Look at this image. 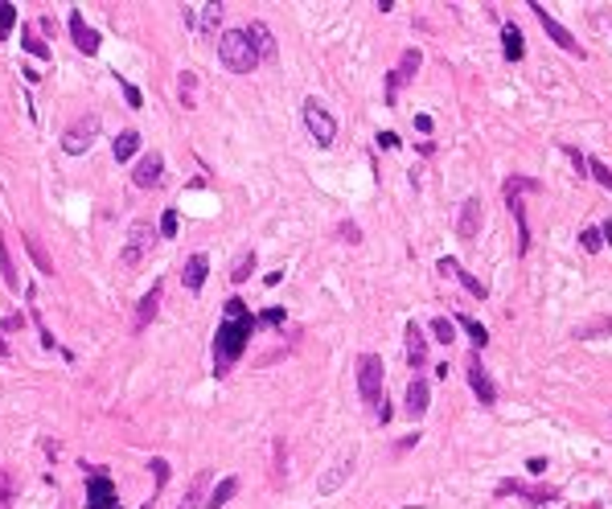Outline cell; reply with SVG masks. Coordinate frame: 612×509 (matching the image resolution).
Masks as SVG:
<instances>
[{
    "label": "cell",
    "mask_w": 612,
    "mask_h": 509,
    "mask_svg": "<svg viewBox=\"0 0 612 509\" xmlns=\"http://www.w3.org/2000/svg\"><path fill=\"white\" fill-rule=\"evenodd\" d=\"M435 272H440V275H456V279H460V284H464V288H469V292L477 296V300H485V296H489V288H485V284H481L477 275L464 272V267H460L456 259H440V263H435Z\"/></svg>",
    "instance_id": "ac0fdd59"
},
{
    "label": "cell",
    "mask_w": 612,
    "mask_h": 509,
    "mask_svg": "<svg viewBox=\"0 0 612 509\" xmlns=\"http://www.w3.org/2000/svg\"><path fill=\"white\" fill-rule=\"evenodd\" d=\"M513 218H518V254L530 251V222H526V206H522V197H513L510 201Z\"/></svg>",
    "instance_id": "484cf974"
},
{
    "label": "cell",
    "mask_w": 612,
    "mask_h": 509,
    "mask_svg": "<svg viewBox=\"0 0 612 509\" xmlns=\"http://www.w3.org/2000/svg\"><path fill=\"white\" fill-rule=\"evenodd\" d=\"M17 25V4H9V0H0V33H9Z\"/></svg>",
    "instance_id": "f35d334b"
},
{
    "label": "cell",
    "mask_w": 612,
    "mask_h": 509,
    "mask_svg": "<svg viewBox=\"0 0 612 509\" xmlns=\"http://www.w3.org/2000/svg\"><path fill=\"white\" fill-rule=\"evenodd\" d=\"M350 472H354V452H350V456H341L333 469H329L325 476H321V481H316V493H325V497H329V493H337L341 485H345V481H350Z\"/></svg>",
    "instance_id": "2e32d148"
},
{
    "label": "cell",
    "mask_w": 612,
    "mask_h": 509,
    "mask_svg": "<svg viewBox=\"0 0 612 509\" xmlns=\"http://www.w3.org/2000/svg\"><path fill=\"white\" fill-rule=\"evenodd\" d=\"M501 54H506V62H522L526 41H522V29H518V25H506V29H501Z\"/></svg>",
    "instance_id": "603a6c76"
},
{
    "label": "cell",
    "mask_w": 612,
    "mask_h": 509,
    "mask_svg": "<svg viewBox=\"0 0 612 509\" xmlns=\"http://www.w3.org/2000/svg\"><path fill=\"white\" fill-rule=\"evenodd\" d=\"M235 493H238V476H222L214 489H210V497H206V509H222Z\"/></svg>",
    "instance_id": "cb8c5ba5"
},
{
    "label": "cell",
    "mask_w": 612,
    "mask_h": 509,
    "mask_svg": "<svg viewBox=\"0 0 612 509\" xmlns=\"http://www.w3.org/2000/svg\"><path fill=\"white\" fill-rule=\"evenodd\" d=\"M428 407H432V386H428V378L415 374L411 382H407V407H403V411L411 415V419H423Z\"/></svg>",
    "instance_id": "4fadbf2b"
},
{
    "label": "cell",
    "mask_w": 612,
    "mask_h": 509,
    "mask_svg": "<svg viewBox=\"0 0 612 509\" xmlns=\"http://www.w3.org/2000/svg\"><path fill=\"white\" fill-rule=\"evenodd\" d=\"M0 41H4V33H0Z\"/></svg>",
    "instance_id": "9f6ffc18"
},
{
    "label": "cell",
    "mask_w": 612,
    "mask_h": 509,
    "mask_svg": "<svg viewBox=\"0 0 612 509\" xmlns=\"http://www.w3.org/2000/svg\"><path fill=\"white\" fill-rule=\"evenodd\" d=\"M157 238H160V226H152L148 218H136V222L128 226V242H123V251H119V263H123V267H136L140 259L152 251Z\"/></svg>",
    "instance_id": "277c9868"
},
{
    "label": "cell",
    "mask_w": 612,
    "mask_h": 509,
    "mask_svg": "<svg viewBox=\"0 0 612 509\" xmlns=\"http://www.w3.org/2000/svg\"><path fill=\"white\" fill-rule=\"evenodd\" d=\"M243 33L251 38V45H255L259 62H272V58H276V38H272V29H267L263 21H251V25H247Z\"/></svg>",
    "instance_id": "e0dca14e"
},
{
    "label": "cell",
    "mask_w": 612,
    "mask_h": 509,
    "mask_svg": "<svg viewBox=\"0 0 612 509\" xmlns=\"http://www.w3.org/2000/svg\"><path fill=\"white\" fill-rule=\"evenodd\" d=\"M177 226H181L177 210H165V214H160V235H165V238H173V235H177Z\"/></svg>",
    "instance_id": "ab89813d"
},
{
    "label": "cell",
    "mask_w": 612,
    "mask_h": 509,
    "mask_svg": "<svg viewBox=\"0 0 612 509\" xmlns=\"http://www.w3.org/2000/svg\"><path fill=\"white\" fill-rule=\"evenodd\" d=\"M21 242H25V251L33 254V263H38V272H41V275H54V259L45 254V247H41L38 238H33V235H21Z\"/></svg>",
    "instance_id": "f1b7e54d"
},
{
    "label": "cell",
    "mask_w": 612,
    "mask_h": 509,
    "mask_svg": "<svg viewBox=\"0 0 612 509\" xmlns=\"http://www.w3.org/2000/svg\"><path fill=\"white\" fill-rule=\"evenodd\" d=\"M456 325H460L464 333L473 337V345H477V349H485V345H489V329H485L481 320H473V316H456Z\"/></svg>",
    "instance_id": "4dcf8cb0"
},
{
    "label": "cell",
    "mask_w": 612,
    "mask_h": 509,
    "mask_svg": "<svg viewBox=\"0 0 612 509\" xmlns=\"http://www.w3.org/2000/svg\"><path fill=\"white\" fill-rule=\"evenodd\" d=\"M572 337H575V341H596V337H612V316H592V320L575 325Z\"/></svg>",
    "instance_id": "7402d4cb"
},
{
    "label": "cell",
    "mask_w": 612,
    "mask_h": 509,
    "mask_svg": "<svg viewBox=\"0 0 612 509\" xmlns=\"http://www.w3.org/2000/svg\"><path fill=\"white\" fill-rule=\"evenodd\" d=\"M206 272H210V259L206 254H189L185 259V267H181V284L189 288V292H201V284H206Z\"/></svg>",
    "instance_id": "d6986e66"
},
{
    "label": "cell",
    "mask_w": 612,
    "mask_h": 509,
    "mask_svg": "<svg viewBox=\"0 0 612 509\" xmlns=\"http://www.w3.org/2000/svg\"><path fill=\"white\" fill-rule=\"evenodd\" d=\"M111 152H116V160H132L140 152V132H119L116 144H111Z\"/></svg>",
    "instance_id": "f546056e"
},
{
    "label": "cell",
    "mask_w": 612,
    "mask_h": 509,
    "mask_svg": "<svg viewBox=\"0 0 612 509\" xmlns=\"http://www.w3.org/2000/svg\"><path fill=\"white\" fill-rule=\"evenodd\" d=\"M218 21H222V4H201V13H198V33L201 38H214L218 33Z\"/></svg>",
    "instance_id": "4316f807"
},
{
    "label": "cell",
    "mask_w": 612,
    "mask_h": 509,
    "mask_svg": "<svg viewBox=\"0 0 612 509\" xmlns=\"http://www.w3.org/2000/svg\"><path fill=\"white\" fill-rule=\"evenodd\" d=\"M588 177H596L604 189H612V169L604 164V160H588Z\"/></svg>",
    "instance_id": "8d00e7d4"
},
{
    "label": "cell",
    "mask_w": 612,
    "mask_h": 509,
    "mask_svg": "<svg viewBox=\"0 0 612 509\" xmlns=\"http://www.w3.org/2000/svg\"><path fill=\"white\" fill-rule=\"evenodd\" d=\"M21 45H25V54H29V58H38V62L50 58V45L38 38V29H33V25H21Z\"/></svg>",
    "instance_id": "d4e9b609"
},
{
    "label": "cell",
    "mask_w": 612,
    "mask_h": 509,
    "mask_svg": "<svg viewBox=\"0 0 612 509\" xmlns=\"http://www.w3.org/2000/svg\"><path fill=\"white\" fill-rule=\"evenodd\" d=\"M206 485H210V472L201 469L198 476H194V485L185 489V501H181L177 509H198V501H201V489H206Z\"/></svg>",
    "instance_id": "1f68e13d"
},
{
    "label": "cell",
    "mask_w": 612,
    "mask_h": 509,
    "mask_svg": "<svg viewBox=\"0 0 612 509\" xmlns=\"http://www.w3.org/2000/svg\"><path fill=\"white\" fill-rule=\"evenodd\" d=\"M341 238H345V242H362V230H357L354 222H341Z\"/></svg>",
    "instance_id": "bcb514c9"
},
{
    "label": "cell",
    "mask_w": 612,
    "mask_h": 509,
    "mask_svg": "<svg viewBox=\"0 0 612 509\" xmlns=\"http://www.w3.org/2000/svg\"><path fill=\"white\" fill-rule=\"evenodd\" d=\"M407 362H411V370H423L428 366V337H423V329L419 325H407Z\"/></svg>",
    "instance_id": "ffe728a7"
},
{
    "label": "cell",
    "mask_w": 612,
    "mask_h": 509,
    "mask_svg": "<svg viewBox=\"0 0 612 509\" xmlns=\"http://www.w3.org/2000/svg\"><path fill=\"white\" fill-rule=\"evenodd\" d=\"M526 469H530V476H543V472H547V460H543V456H534Z\"/></svg>",
    "instance_id": "f907efd6"
},
{
    "label": "cell",
    "mask_w": 612,
    "mask_h": 509,
    "mask_svg": "<svg viewBox=\"0 0 612 509\" xmlns=\"http://www.w3.org/2000/svg\"><path fill=\"white\" fill-rule=\"evenodd\" d=\"M132 181H136L140 189H157L160 181H165V160H160V152H144V157L136 160V169H132Z\"/></svg>",
    "instance_id": "8fae6325"
},
{
    "label": "cell",
    "mask_w": 612,
    "mask_h": 509,
    "mask_svg": "<svg viewBox=\"0 0 612 509\" xmlns=\"http://www.w3.org/2000/svg\"><path fill=\"white\" fill-rule=\"evenodd\" d=\"M481 197H464L460 201V218H456V235L460 238H477L481 235Z\"/></svg>",
    "instance_id": "5bb4252c"
},
{
    "label": "cell",
    "mask_w": 612,
    "mask_h": 509,
    "mask_svg": "<svg viewBox=\"0 0 612 509\" xmlns=\"http://www.w3.org/2000/svg\"><path fill=\"white\" fill-rule=\"evenodd\" d=\"M21 325H25V316L13 313V316H4V325H0V329H4V333H13V329H21Z\"/></svg>",
    "instance_id": "c3c4849f"
},
{
    "label": "cell",
    "mask_w": 612,
    "mask_h": 509,
    "mask_svg": "<svg viewBox=\"0 0 612 509\" xmlns=\"http://www.w3.org/2000/svg\"><path fill=\"white\" fill-rule=\"evenodd\" d=\"M357 394L378 423H391V403H386V386H382V357L378 353L357 357Z\"/></svg>",
    "instance_id": "7a4b0ae2"
},
{
    "label": "cell",
    "mask_w": 612,
    "mask_h": 509,
    "mask_svg": "<svg viewBox=\"0 0 612 509\" xmlns=\"http://www.w3.org/2000/svg\"><path fill=\"white\" fill-rule=\"evenodd\" d=\"M432 333H435V341L452 345V341H456V320H448V316H435V320H432Z\"/></svg>",
    "instance_id": "d590c367"
},
{
    "label": "cell",
    "mask_w": 612,
    "mask_h": 509,
    "mask_svg": "<svg viewBox=\"0 0 612 509\" xmlns=\"http://www.w3.org/2000/svg\"><path fill=\"white\" fill-rule=\"evenodd\" d=\"M600 235H604V242H612V218L604 222V226H600Z\"/></svg>",
    "instance_id": "f5cc1de1"
},
{
    "label": "cell",
    "mask_w": 612,
    "mask_h": 509,
    "mask_svg": "<svg viewBox=\"0 0 612 509\" xmlns=\"http://www.w3.org/2000/svg\"><path fill=\"white\" fill-rule=\"evenodd\" d=\"M497 493H513V497H526L530 505H547V501H555V497H559L555 489H530V485H522V481H501V485H497Z\"/></svg>",
    "instance_id": "44dd1931"
},
{
    "label": "cell",
    "mask_w": 612,
    "mask_h": 509,
    "mask_svg": "<svg viewBox=\"0 0 612 509\" xmlns=\"http://www.w3.org/2000/svg\"><path fill=\"white\" fill-rule=\"evenodd\" d=\"M33 320H38V333H41V345H45V349H54V345H58V337H54V333H50V329H45V320H41V316H33Z\"/></svg>",
    "instance_id": "ee69618b"
},
{
    "label": "cell",
    "mask_w": 612,
    "mask_h": 509,
    "mask_svg": "<svg viewBox=\"0 0 612 509\" xmlns=\"http://www.w3.org/2000/svg\"><path fill=\"white\" fill-rule=\"evenodd\" d=\"M538 189H543V181H534V177H510V181L501 185L506 201H513V197H522V194H538Z\"/></svg>",
    "instance_id": "83f0119b"
},
{
    "label": "cell",
    "mask_w": 612,
    "mask_h": 509,
    "mask_svg": "<svg viewBox=\"0 0 612 509\" xmlns=\"http://www.w3.org/2000/svg\"><path fill=\"white\" fill-rule=\"evenodd\" d=\"M87 509H123L116 501L111 476H103V472H91V476H87Z\"/></svg>",
    "instance_id": "9c48e42d"
},
{
    "label": "cell",
    "mask_w": 612,
    "mask_h": 509,
    "mask_svg": "<svg viewBox=\"0 0 612 509\" xmlns=\"http://www.w3.org/2000/svg\"><path fill=\"white\" fill-rule=\"evenodd\" d=\"M255 272V251H243L230 267V284H247V275Z\"/></svg>",
    "instance_id": "d6a6232c"
},
{
    "label": "cell",
    "mask_w": 612,
    "mask_h": 509,
    "mask_svg": "<svg viewBox=\"0 0 612 509\" xmlns=\"http://www.w3.org/2000/svg\"><path fill=\"white\" fill-rule=\"evenodd\" d=\"M378 148H399V136H395V132H378Z\"/></svg>",
    "instance_id": "7dc6e473"
},
{
    "label": "cell",
    "mask_w": 612,
    "mask_h": 509,
    "mask_svg": "<svg viewBox=\"0 0 612 509\" xmlns=\"http://www.w3.org/2000/svg\"><path fill=\"white\" fill-rule=\"evenodd\" d=\"M13 505V481H9V472L0 469V509Z\"/></svg>",
    "instance_id": "60d3db41"
},
{
    "label": "cell",
    "mask_w": 612,
    "mask_h": 509,
    "mask_svg": "<svg viewBox=\"0 0 612 509\" xmlns=\"http://www.w3.org/2000/svg\"><path fill=\"white\" fill-rule=\"evenodd\" d=\"M218 62H222L230 74H251L259 66V54L243 29H226V33L218 38Z\"/></svg>",
    "instance_id": "3957f363"
},
{
    "label": "cell",
    "mask_w": 612,
    "mask_h": 509,
    "mask_svg": "<svg viewBox=\"0 0 612 509\" xmlns=\"http://www.w3.org/2000/svg\"><path fill=\"white\" fill-rule=\"evenodd\" d=\"M579 247L588 254H600L604 251V235H600V226H588V230H579Z\"/></svg>",
    "instance_id": "e575fe53"
},
{
    "label": "cell",
    "mask_w": 612,
    "mask_h": 509,
    "mask_svg": "<svg viewBox=\"0 0 612 509\" xmlns=\"http://www.w3.org/2000/svg\"><path fill=\"white\" fill-rule=\"evenodd\" d=\"M272 481H284V440H276V469H272Z\"/></svg>",
    "instance_id": "7bdbcfd3"
},
{
    "label": "cell",
    "mask_w": 612,
    "mask_h": 509,
    "mask_svg": "<svg viewBox=\"0 0 612 509\" xmlns=\"http://www.w3.org/2000/svg\"><path fill=\"white\" fill-rule=\"evenodd\" d=\"M530 9H534V17L543 21V29H547V38H551L555 45H559V50H567V54H579V58H584V50H579V41H575L572 33H567V29H563V25H559V21H555L551 13L543 9V4H534V0H530Z\"/></svg>",
    "instance_id": "30bf717a"
},
{
    "label": "cell",
    "mask_w": 612,
    "mask_h": 509,
    "mask_svg": "<svg viewBox=\"0 0 612 509\" xmlns=\"http://www.w3.org/2000/svg\"><path fill=\"white\" fill-rule=\"evenodd\" d=\"M255 329H259V316H251V308L238 296H230L226 308H222V320H218V337H214V378L230 374V366L243 357Z\"/></svg>",
    "instance_id": "6da1fadb"
},
{
    "label": "cell",
    "mask_w": 612,
    "mask_h": 509,
    "mask_svg": "<svg viewBox=\"0 0 612 509\" xmlns=\"http://www.w3.org/2000/svg\"><path fill=\"white\" fill-rule=\"evenodd\" d=\"M70 38H74V45H79L82 54H99V33L82 21L79 9H70Z\"/></svg>",
    "instance_id": "9a60e30c"
},
{
    "label": "cell",
    "mask_w": 612,
    "mask_h": 509,
    "mask_svg": "<svg viewBox=\"0 0 612 509\" xmlns=\"http://www.w3.org/2000/svg\"><path fill=\"white\" fill-rule=\"evenodd\" d=\"M304 128H308V136L316 140V148H329L337 140V119L325 111V103H316V99H304Z\"/></svg>",
    "instance_id": "8992f818"
},
{
    "label": "cell",
    "mask_w": 612,
    "mask_h": 509,
    "mask_svg": "<svg viewBox=\"0 0 612 509\" xmlns=\"http://www.w3.org/2000/svg\"><path fill=\"white\" fill-rule=\"evenodd\" d=\"M181 17H185V29H198V9H194V4H185Z\"/></svg>",
    "instance_id": "681fc988"
},
{
    "label": "cell",
    "mask_w": 612,
    "mask_h": 509,
    "mask_svg": "<svg viewBox=\"0 0 612 509\" xmlns=\"http://www.w3.org/2000/svg\"><path fill=\"white\" fill-rule=\"evenodd\" d=\"M588 509H600V501H592V505H588Z\"/></svg>",
    "instance_id": "11a10c76"
},
{
    "label": "cell",
    "mask_w": 612,
    "mask_h": 509,
    "mask_svg": "<svg viewBox=\"0 0 612 509\" xmlns=\"http://www.w3.org/2000/svg\"><path fill=\"white\" fill-rule=\"evenodd\" d=\"M415 128H419V132H432V116H415Z\"/></svg>",
    "instance_id": "816d5d0a"
},
{
    "label": "cell",
    "mask_w": 612,
    "mask_h": 509,
    "mask_svg": "<svg viewBox=\"0 0 612 509\" xmlns=\"http://www.w3.org/2000/svg\"><path fill=\"white\" fill-rule=\"evenodd\" d=\"M0 275H4V284H9V288H13V292H17V288H21V275H17V263H13V259H9V247H4V238H0Z\"/></svg>",
    "instance_id": "836d02e7"
},
{
    "label": "cell",
    "mask_w": 612,
    "mask_h": 509,
    "mask_svg": "<svg viewBox=\"0 0 612 509\" xmlns=\"http://www.w3.org/2000/svg\"><path fill=\"white\" fill-rule=\"evenodd\" d=\"M160 296H165V284H152L148 292L140 296V304H136V316H132V333H144L148 325H152V316H157V308H160Z\"/></svg>",
    "instance_id": "7c38bea8"
},
{
    "label": "cell",
    "mask_w": 612,
    "mask_h": 509,
    "mask_svg": "<svg viewBox=\"0 0 612 509\" xmlns=\"http://www.w3.org/2000/svg\"><path fill=\"white\" fill-rule=\"evenodd\" d=\"M0 353H9V345H4V337H0Z\"/></svg>",
    "instance_id": "db71d44e"
},
{
    "label": "cell",
    "mask_w": 612,
    "mask_h": 509,
    "mask_svg": "<svg viewBox=\"0 0 612 509\" xmlns=\"http://www.w3.org/2000/svg\"><path fill=\"white\" fill-rule=\"evenodd\" d=\"M419 66H423V54L419 50H403V58H399V66L386 74V103H395V95H399V86H407V82L419 74Z\"/></svg>",
    "instance_id": "ba28073f"
},
{
    "label": "cell",
    "mask_w": 612,
    "mask_h": 509,
    "mask_svg": "<svg viewBox=\"0 0 612 509\" xmlns=\"http://www.w3.org/2000/svg\"><path fill=\"white\" fill-rule=\"evenodd\" d=\"M194 86H198V74L185 70V74H181V103H185V107H194Z\"/></svg>",
    "instance_id": "74e56055"
},
{
    "label": "cell",
    "mask_w": 612,
    "mask_h": 509,
    "mask_svg": "<svg viewBox=\"0 0 612 509\" xmlns=\"http://www.w3.org/2000/svg\"><path fill=\"white\" fill-rule=\"evenodd\" d=\"M464 374H469V386H473V394L481 398V407H494V403H497V386H494V378H489V370L481 366V349L469 353Z\"/></svg>",
    "instance_id": "52a82bcc"
},
{
    "label": "cell",
    "mask_w": 612,
    "mask_h": 509,
    "mask_svg": "<svg viewBox=\"0 0 612 509\" xmlns=\"http://www.w3.org/2000/svg\"><path fill=\"white\" fill-rule=\"evenodd\" d=\"M116 79H119V74H116ZM119 91H123V99H128V107H140V103H144V99H140V91L128 79H119Z\"/></svg>",
    "instance_id": "b9f144b4"
},
{
    "label": "cell",
    "mask_w": 612,
    "mask_h": 509,
    "mask_svg": "<svg viewBox=\"0 0 612 509\" xmlns=\"http://www.w3.org/2000/svg\"><path fill=\"white\" fill-rule=\"evenodd\" d=\"M99 132H103V119L99 116H79L66 132H62V152H70V157L91 152V144L99 140Z\"/></svg>",
    "instance_id": "5b68a950"
},
{
    "label": "cell",
    "mask_w": 612,
    "mask_h": 509,
    "mask_svg": "<svg viewBox=\"0 0 612 509\" xmlns=\"http://www.w3.org/2000/svg\"><path fill=\"white\" fill-rule=\"evenodd\" d=\"M259 325H272V329H276V325H284V308H267V313L259 316Z\"/></svg>",
    "instance_id": "f6af8a7d"
}]
</instances>
